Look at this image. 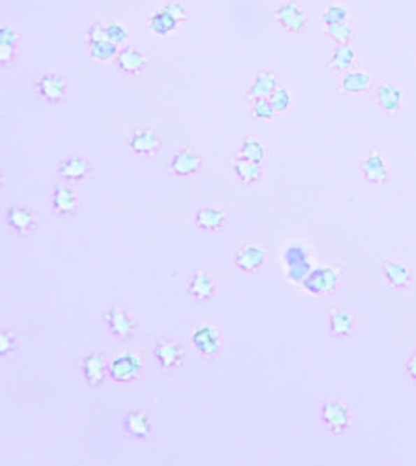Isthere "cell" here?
<instances>
[{
    "label": "cell",
    "instance_id": "1",
    "mask_svg": "<svg viewBox=\"0 0 416 466\" xmlns=\"http://www.w3.org/2000/svg\"><path fill=\"white\" fill-rule=\"evenodd\" d=\"M109 378L117 383H129L138 381L144 372V360L136 353L117 354L108 362Z\"/></svg>",
    "mask_w": 416,
    "mask_h": 466
},
{
    "label": "cell",
    "instance_id": "2",
    "mask_svg": "<svg viewBox=\"0 0 416 466\" xmlns=\"http://www.w3.org/2000/svg\"><path fill=\"white\" fill-rule=\"evenodd\" d=\"M103 320L108 332L111 334L114 339L122 341L133 339L136 327H138V323H136L134 318L129 315V312L122 309L119 306L109 307V309L105 312Z\"/></svg>",
    "mask_w": 416,
    "mask_h": 466
},
{
    "label": "cell",
    "instance_id": "3",
    "mask_svg": "<svg viewBox=\"0 0 416 466\" xmlns=\"http://www.w3.org/2000/svg\"><path fill=\"white\" fill-rule=\"evenodd\" d=\"M320 416H322V421L327 430L336 435L343 434L351 421L350 410L338 400H326L322 404V409H320Z\"/></svg>",
    "mask_w": 416,
    "mask_h": 466
},
{
    "label": "cell",
    "instance_id": "4",
    "mask_svg": "<svg viewBox=\"0 0 416 466\" xmlns=\"http://www.w3.org/2000/svg\"><path fill=\"white\" fill-rule=\"evenodd\" d=\"M36 94L45 104L59 105L67 99V85L64 78L57 72H47L41 75L36 81Z\"/></svg>",
    "mask_w": 416,
    "mask_h": 466
},
{
    "label": "cell",
    "instance_id": "5",
    "mask_svg": "<svg viewBox=\"0 0 416 466\" xmlns=\"http://www.w3.org/2000/svg\"><path fill=\"white\" fill-rule=\"evenodd\" d=\"M190 340H192V346L196 349V353L203 355L204 359H215L217 354L220 353L222 337L214 326L206 323L199 325L194 329Z\"/></svg>",
    "mask_w": 416,
    "mask_h": 466
},
{
    "label": "cell",
    "instance_id": "6",
    "mask_svg": "<svg viewBox=\"0 0 416 466\" xmlns=\"http://www.w3.org/2000/svg\"><path fill=\"white\" fill-rule=\"evenodd\" d=\"M5 223L17 236H27L38 228V217L30 208L15 204L5 211Z\"/></svg>",
    "mask_w": 416,
    "mask_h": 466
},
{
    "label": "cell",
    "instance_id": "7",
    "mask_svg": "<svg viewBox=\"0 0 416 466\" xmlns=\"http://www.w3.org/2000/svg\"><path fill=\"white\" fill-rule=\"evenodd\" d=\"M155 360L158 362V365L166 369V372H172V369L178 368L182 359H184V349L173 339H159L156 341L155 349H153Z\"/></svg>",
    "mask_w": 416,
    "mask_h": 466
},
{
    "label": "cell",
    "instance_id": "8",
    "mask_svg": "<svg viewBox=\"0 0 416 466\" xmlns=\"http://www.w3.org/2000/svg\"><path fill=\"white\" fill-rule=\"evenodd\" d=\"M338 271L331 267H320L310 271L304 279L306 290L313 295H327L337 290Z\"/></svg>",
    "mask_w": 416,
    "mask_h": 466
},
{
    "label": "cell",
    "instance_id": "9",
    "mask_svg": "<svg viewBox=\"0 0 416 466\" xmlns=\"http://www.w3.org/2000/svg\"><path fill=\"white\" fill-rule=\"evenodd\" d=\"M203 167V157L196 155L192 150H180L176 152L168 162V170L178 178H192L200 174Z\"/></svg>",
    "mask_w": 416,
    "mask_h": 466
},
{
    "label": "cell",
    "instance_id": "10",
    "mask_svg": "<svg viewBox=\"0 0 416 466\" xmlns=\"http://www.w3.org/2000/svg\"><path fill=\"white\" fill-rule=\"evenodd\" d=\"M268 251L261 245H243L241 250L236 253L234 262L236 267L243 273L253 275L262 269L265 260H267Z\"/></svg>",
    "mask_w": 416,
    "mask_h": 466
},
{
    "label": "cell",
    "instance_id": "11",
    "mask_svg": "<svg viewBox=\"0 0 416 466\" xmlns=\"http://www.w3.org/2000/svg\"><path fill=\"white\" fill-rule=\"evenodd\" d=\"M80 369L85 381L89 383L91 387L101 386L109 376L108 362L103 355L97 351L86 354L85 358L80 360Z\"/></svg>",
    "mask_w": 416,
    "mask_h": 466
},
{
    "label": "cell",
    "instance_id": "12",
    "mask_svg": "<svg viewBox=\"0 0 416 466\" xmlns=\"http://www.w3.org/2000/svg\"><path fill=\"white\" fill-rule=\"evenodd\" d=\"M128 148L134 155L155 156L161 148V139L153 129L139 128L128 136Z\"/></svg>",
    "mask_w": 416,
    "mask_h": 466
},
{
    "label": "cell",
    "instance_id": "13",
    "mask_svg": "<svg viewBox=\"0 0 416 466\" xmlns=\"http://www.w3.org/2000/svg\"><path fill=\"white\" fill-rule=\"evenodd\" d=\"M115 66L117 69L129 77H139L144 73L148 67V59L144 53L136 47H125L120 50L117 58H115Z\"/></svg>",
    "mask_w": 416,
    "mask_h": 466
},
{
    "label": "cell",
    "instance_id": "14",
    "mask_svg": "<svg viewBox=\"0 0 416 466\" xmlns=\"http://www.w3.org/2000/svg\"><path fill=\"white\" fill-rule=\"evenodd\" d=\"M91 174V162L86 157L80 155H72L64 157L63 161L58 164L57 175L63 181H81Z\"/></svg>",
    "mask_w": 416,
    "mask_h": 466
},
{
    "label": "cell",
    "instance_id": "15",
    "mask_svg": "<svg viewBox=\"0 0 416 466\" xmlns=\"http://www.w3.org/2000/svg\"><path fill=\"white\" fill-rule=\"evenodd\" d=\"M187 290L196 303H208L215 295V281L206 271L196 270L189 278Z\"/></svg>",
    "mask_w": 416,
    "mask_h": 466
},
{
    "label": "cell",
    "instance_id": "16",
    "mask_svg": "<svg viewBox=\"0 0 416 466\" xmlns=\"http://www.w3.org/2000/svg\"><path fill=\"white\" fill-rule=\"evenodd\" d=\"M276 20L281 25V29L292 33L301 31L306 27V15L296 2H287L279 6L276 11Z\"/></svg>",
    "mask_w": 416,
    "mask_h": 466
},
{
    "label": "cell",
    "instance_id": "17",
    "mask_svg": "<svg viewBox=\"0 0 416 466\" xmlns=\"http://www.w3.org/2000/svg\"><path fill=\"white\" fill-rule=\"evenodd\" d=\"M78 194L67 184H59L52 192V209L58 216H73L78 209Z\"/></svg>",
    "mask_w": 416,
    "mask_h": 466
},
{
    "label": "cell",
    "instance_id": "18",
    "mask_svg": "<svg viewBox=\"0 0 416 466\" xmlns=\"http://www.w3.org/2000/svg\"><path fill=\"white\" fill-rule=\"evenodd\" d=\"M124 430L131 440H145L152 434V421L141 410H131L124 418Z\"/></svg>",
    "mask_w": 416,
    "mask_h": 466
},
{
    "label": "cell",
    "instance_id": "19",
    "mask_svg": "<svg viewBox=\"0 0 416 466\" xmlns=\"http://www.w3.org/2000/svg\"><path fill=\"white\" fill-rule=\"evenodd\" d=\"M227 211L215 206H204L195 212L194 225L203 231L222 230L227 223Z\"/></svg>",
    "mask_w": 416,
    "mask_h": 466
},
{
    "label": "cell",
    "instance_id": "20",
    "mask_svg": "<svg viewBox=\"0 0 416 466\" xmlns=\"http://www.w3.org/2000/svg\"><path fill=\"white\" fill-rule=\"evenodd\" d=\"M327 323H329L332 335H336L338 339L350 337L354 331L352 315L345 309H340V307H332L329 311V313H327Z\"/></svg>",
    "mask_w": 416,
    "mask_h": 466
},
{
    "label": "cell",
    "instance_id": "21",
    "mask_svg": "<svg viewBox=\"0 0 416 466\" xmlns=\"http://www.w3.org/2000/svg\"><path fill=\"white\" fill-rule=\"evenodd\" d=\"M362 174L368 181L374 184H382L387 180V164L380 153L371 152L365 157L362 164Z\"/></svg>",
    "mask_w": 416,
    "mask_h": 466
},
{
    "label": "cell",
    "instance_id": "22",
    "mask_svg": "<svg viewBox=\"0 0 416 466\" xmlns=\"http://www.w3.org/2000/svg\"><path fill=\"white\" fill-rule=\"evenodd\" d=\"M178 25H180L178 20H176L173 16H170L164 8L155 11L148 19L150 31L161 38H166L170 35V33H173L176 29H178Z\"/></svg>",
    "mask_w": 416,
    "mask_h": 466
},
{
    "label": "cell",
    "instance_id": "23",
    "mask_svg": "<svg viewBox=\"0 0 416 466\" xmlns=\"http://www.w3.org/2000/svg\"><path fill=\"white\" fill-rule=\"evenodd\" d=\"M382 269H384L388 283H390L393 289L402 290L410 284V271H408L404 264L398 262V260H387Z\"/></svg>",
    "mask_w": 416,
    "mask_h": 466
},
{
    "label": "cell",
    "instance_id": "24",
    "mask_svg": "<svg viewBox=\"0 0 416 466\" xmlns=\"http://www.w3.org/2000/svg\"><path fill=\"white\" fill-rule=\"evenodd\" d=\"M378 100L384 111L390 114H396L402 104V92L396 85L384 83L378 89Z\"/></svg>",
    "mask_w": 416,
    "mask_h": 466
},
{
    "label": "cell",
    "instance_id": "25",
    "mask_svg": "<svg viewBox=\"0 0 416 466\" xmlns=\"http://www.w3.org/2000/svg\"><path fill=\"white\" fill-rule=\"evenodd\" d=\"M278 80L271 72H261L256 75L253 85L250 87L248 97L253 101L256 99H268L270 94L278 87Z\"/></svg>",
    "mask_w": 416,
    "mask_h": 466
},
{
    "label": "cell",
    "instance_id": "26",
    "mask_svg": "<svg viewBox=\"0 0 416 466\" xmlns=\"http://www.w3.org/2000/svg\"><path fill=\"white\" fill-rule=\"evenodd\" d=\"M371 75L364 71L347 72L342 77L343 91L350 94H364L371 87Z\"/></svg>",
    "mask_w": 416,
    "mask_h": 466
},
{
    "label": "cell",
    "instance_id": "27",
    "mask_svg": "<svg viewBox=\"0 0 416 466\" xmlns=\"http://www.w3.org/2000/svg\"><path fill=\"white\" fill-rule=\"evenodd\" d=\"M233 169L237 180L242 184H254L261 180V164L251 162L248 160H243V157H237L233 164Z\"/></svg>",
    "mask_w": 416,
    "mask_h": 466
},
{
    "label": "cell",
    "instance_id": "28",
    "mask_svg": "<svg viewBox=\"0 0 416 466\" xmlns=\"http://www.w3.org/2000/svg\"><path fill=\"white\" fill-rule=\"evenodd\" d=\"M354 59H356V50H354L352 45L345 43V44H338L336 47L329 64L333 71L345 72L354 64Z\"/></svg>",
    "mask_w": 416,
    "mask_h": 466
},
{
    "label": "cell",
    "instance_id": "29",
    "mask_svg": "<svg viewBox=\"0 0 416 466\" xmlns=\"http://www.w3.org/2000/svg\"><path fill=\"white\" fill-rule=\"evenodd\" d=\"M265 155H267V150H265V146L257 141L253 136H248L242 141L241 150H238V157H243V160H248L251 162L256 164H262L265 160Z\"/></svg>",
    "mask_w": 416,
    "mask_h": 466
},
{
    "label": "cell",
    "instance_id": "30",
    "mask_svg": "<svg viewBox=\"0 0 416 466\" xmlns=\"http://www.w3.org/2000/svg\"><path fill=\"white\" fill-rule=\"evenodd\" d=\"M117 47L113 44L111 41H99V43H92L89 44V53L91 57L95 61H100V63H108V61H111L114 58H117Z\"/></svg>",
    "mask_w": 416,
    "mask_h": 466
},
{
    "label": "cell",
    "instance_id": "31",
    "mask_svg": "<svg viewBox=\"0 0 416 466\" xmlns=\"http://www.w3.org/2000/svg\"><path fill=\"white\" fill-rule=\"evenodd\" d=\"M270 104L273 106V109H275V113H285L287 111V109L290 108L292 105V94L287 87H284V86H278L275 91H273L270 94Z\"/></svg>",
    "mask_w": 416,
    "mask_h": 466
},
{
    "label": "cell",
    "instance_id": "32",
    "mask_svg": "<svg viewBox=\"0 0 416 466\" xmlns=\"http://www.w3.org/2000/svg\"><path fill=\"white\" fill-rule=\"evenodd\" d=\"M346 19H347V11H346V8H343V6H340V5L327 6L322 15V22L326 27L343 24V22H346Z\"/></svg>",
    "mask_w": 416,
    "mask_h": 466
},
{
    "label": "cell",
    "instance_id": "33",
    "mask_svg": "<svg viewBox=\"0 0 416 466\" xmlns=\"http://www.w3.org/2000/svg\"><path fill=\"white\" fill-rule=\"evenodd\" d=\"M251 113L259 120H270L275 115V109L268 99H256L251 101Z\"/></svg>",
    "mask_w": 416,
    "mask_h": 466
},
{
    "label": "cell",
    "instance_id": "34",
    "mask_svg": "<svg viewBox=\"0 0 416 466\" xmlns=\"http://www.w3.org/2000/svg\"><path fill=\"white\" fill-rule=\"evenodd\" d=\"M105 31H106V39L111 41V43L115 45L124 44L128 38V30L119 22L105 24Z\"/></svg>",
    "mask_w": 416,
    "mask_h": 466
},
{
    "label": "cell",
    "instance_id": "35",
    "mask_svg": "<svg viewBox=\"0 0 416 466\" xmlns=\"http://www.w3.org/2000/svg\"><path fill=\"white\" fill-rule=\"evenodd\" d=\"M17 349V341L15 334H13L10 329H2L0 332V355L2 358H8L10 354H13Z\"/></svg>",
    "mask_w": 416,
    "mask_h": 466
},
{
    "label": "cell",
    "instance_id": "36",
    "mask_svg": "<svg viewBox=\"0 0 416 466\" xmlns=\"http://www.w3.org/2000/svg\"><path fill=\"white\" fill-rule=\"evenodd\" d=\"M327 35H329L333 41H336V43L345 44V43H347V41L351 39L352 30H351L350 25H347L346 22H343V24H337V25L327 27Z\"/></svg>",
    "mask_w": 416,
    "mask_h": 466
},
{
    "label": "cell",
    "instance_id": "37",
    "mask_svg": "<svg viewBox=\"0 0 416 466\" xmlns=\"http://www.w3.org/2000/svg\"><path fill=\"white\" fill-rule=\"evenodd\" d=\"M19 43H20V36L16 29H13L10 25H3L2 30H0V44L19 47Z\"/></svg>",
    "mask_w": 416,
    "mask_h": 466
},
{
    "label": "cell",
    "instance_id": "38",
    "mask_svg": "<svg viewBox=\"0 0 416 466\" xmlns=\"http://www.w3.org/2000/svg\"><path fill=\"white\" fill-rule=\"evenodd\" d=\"M19 52V47L0 44V64L2 67H8L16 59V55Z\"/></svg>",
    "mask_w": 416,
    "mask_h": 466
},
{
    "label": "cell",
    "instance_id": "39",
    "mask_svg": "<svg viewBox=\"0 0 416 466\" xmlns=\"http://www.w3.org/2000/svg\"><path fill=\"white\" fill-rule=\"evenodd\" d=\"M87 39H89V44L99 43V41H105L106 39L105 25H101V24L91 25V29L87 30Z\"/></svg>",
    "mask_w": 416,
    "mask_h": 466
},
{
    "label": "cell",
    "instance_id": "40",
    "mask_svg": "<svg viewBox=\"0 0 416 466\" xmlns=\"http://www.w3.org/2000/svg\"><path fill=\"white\" fill-rule=\"evenodd\" d=\"M164 10H166L170 16H173L176 20H178V22L181 24L184 19H186V10H184V6L181 3H176V2H172V3H167L166 6H162Z\"/></svg>",
    "mask_w": 416,
    "mask_h": 466
},
{
    "label": "cell",
    "instance_id": "41",
    "mask_svg": "<svg viewBox=\"0 0 416 466\" xmlns=\"http://www.w3.org/2000/svg\"><path fill=\"white\" fill-rule=\"evenodd\" d=\"M406 369L407 374L410 376V379L416 383V355H412V358L406 362Z\"/></svg>",
    "mask_w": 416,
    "mask_h": 466
}]
</instances>
